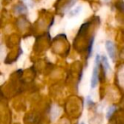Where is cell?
<instances>
[{"label": "cell", "mask_w": 124, "mask_h": 124, "mask_svg": "<svg viewBox=\"0 0 124 124\" xmlns=\"http://www.w3.org/2000/svg\"><path fill=\"white\" fill-rule=\"evenodd\" d=\"M100 57L99 54L96 55L94 61V66H93V74H92V78H91V88H93L97 86L99 82V67H100Z\"/></svg>", "instance_id": "1"}, {"label": "cell", "mask_w": 124, "mask_h": 124, "mask_svg": "<svg viewBox=\"0 0 124 124\" xmlns=\"http://www.w3.org/2000/svg\"><path fill=\"white\" fill-rule=\"evenodd\" d=\"M105 48H106V50H107V53H108V54H109V57H110L113 61H115L116 48H115V44L113 43V42L106 41V43H105Z\"/></svg>", "instance_id": "2"}, {"label": "cell", "mask_w": 124, "mask_h": 124, "mask_svg": "<svg viewBox=\"0 0 124 124\" xmlns=\"http://www.w3.org/2000/svg\"><path fill=\"white\" fill-rule=\"evenodd\" d=\"M101 64H102V66H103L104 70H105L106 72L110 71V66L109 65V62L107 60V58L105 56H102L101 58Z\"/></svg>", "instance_id": "3"}, {"label": "cell", "mask_w": 124, "mask_h": 124, "mask_svg": "<svg viewBox=\"0 0 124 124\" xmlns=\"http://www.w3.org/2000/svg\"><path fill=\"white\" fill-rule=\"evenodd\" d=\"M26 8L25 7V5L23 4H19V5H16L15 8V11H16L17 14H24L26 12Z\"/></svg>", "instance_id": "4"}, {"label": "cell", "mask_w": 124, "mask_h": 124, "mask_svg": "<svg viewBox=\"0 0 124 124\" xmlns=\"http://www.w3.org/2000/svg\"><path fill=\"white\" fill-rule=\"evenodd\" d=\"M93 43V37H92L91 40H90V42H89V44H88V58H89V56L91 55V53H92Z\"/></svg>", "instance_id": "5"}, {"label": "cell", "mask_w": 124, "mask_h": 124, "mask_svg": "<svg viewBox=\"0 0 124 124\" xmlns=\"http://www.w3.org/2000/svg\"><path fill=\"white\" fill-rule=\"evenodd\" d=\"M115 110H116V107L115 106L110 107V108H109V110H108V111H107V113H106V117H107V118H110V117L112 116V114L114 113V111H115Z\"/></svg>", "instance_id": "6"}, {"label": "cell", "mask_w": 124, "mask_h": 124, "mask_svg": "<svg viewBox=\"0 0 124 124\" xmlns=\"http://www.w3.org/2000/svg\"><path fill=\"white\" fill-rule=\"evenodd\" d=\"M23 2H25V4L29 7H32L33 6V0H23Z\"/></svg>", "instance_id": "7"}, {"label": "cell", "mask_w": 124, "mask_h": 124, "mask_svg": "<svg viewBox=\"0 0 124 124\" xmlns=\"http://www.w3.org/2000/svg\"><path fill=\"white\" fill-rule=\"evenodd\" d=\"M80 10H81V7H78L76 9H74V10H72L71 11V16H74V15H77V14H78V13L80 12Z\"/></svg>", "instance_id": "8"}, {"label": "cell", "mask_w": 124, "mask_h": 124, "mask_svg": "<svg viewBox=\"0 0 124 124\" xmlns=\"http://www.w3.org/2000/svg\"><path fill=\"white\" fill-rule=\"evenodd\" d=\"M81 124H84V123H83H83H81Z\"/></svg>", "instance_id": "9"}]
</instances>
